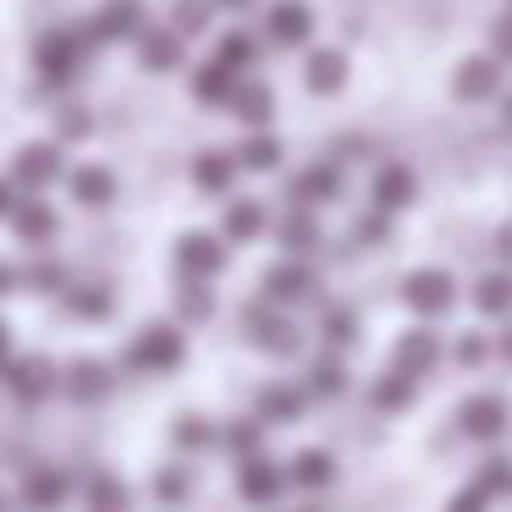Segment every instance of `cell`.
Returning <instances> with one entry per match:
<instances>
[{"instance_id":"obj_1","label":"cell","mask_w":512,"mask_h":512,"mask_svg":"<svg viewBox=\"0 0 512 512\" xmlns=\"http://www.w3.org/2000/svg\"><path fill=\"white\" fill-rule=\"evenodd\" d=\"M452 94L468 105H485V100H501L507 94V61L496 56V50H474V56H463L452 67Z\"/></svg>"},{"instance_id":"obj_2","label":"cell","mask_w":512,"mask_h":512,"mask_svg":"<svg viewBox=\"0 0 512 512\" xmlns=\"http://www.w3.org/2000/svg\"><path fill=\"white\" fill-rule=\"evenodd\" d=\"M182 358H188V342L177 325H144L138 342L127 347V369H138V375H171Z\"/></svg>"},{"instance_id":"obj_3","label":"cell","mask_w":512,"mask_h":512,"mask_svg":"<svg viewBox=\"0 0 512 512\" xmlns=\"http://www.w3.org/2000/svg\"><path fill=\"white\" fill-rule=\"evenodd\" d=\"M402 303H408L413 314H424V320H441V314H452V303H457L452 270H441V265L408 270V276H402Z\"/></svg>"},{"instance_id":"obj_4","label":"cell","mask_w":512,"mask_h":512,"mask_svg":"<svg viewBox=\"0 0 512 512\" xmlns=\"http://www.w3.org/2000/svg\"><path fill=\"white\" fill-rule=\"evenodd\" d=\"M243 325H248V342L265 347V353H276V358H292V353L303 347V331H298V325H292V320H287V314H281L270 298L248 303Z\"/></svg>"},{"instance_id":"obj_5","label":"cell","mask_w":512,"mask_h":512,"mask_svg":"<svg viewBox=\"0 0 512 512\" xmlns=\"http://www.w3.org/2000/svg\"><path fill=\"white\" fill-rule=\"evenodd\" d=\"M314 34H320V17H314L309 0H276L265 17V39L276 50H314Z\"/></svg>"},{"instance_id":"obj_6","label":"cell","mask_w":512,"mask_h":512,"mask_svg":"<svg viewBox=\"0 0 512 512\" xmlns=\"http://www.w3.org/2000/svg\"><path fill=\"white\" fill-rule=\"evenodd\" d=\"M292 204L298 210H325V204H336L347 193V171L336 166V160H314V166H303L298 177L287 182Z\"/></svg>"},{"instance_id":"obj_7","label":"cell","mask_w":512,"mask_h":512,"mask_svg":"<svg viewBox=\"0 0 512 512\" xmlns=\"http://www.w3.org/2000/svg\"><path fill=\"white\" fill-rule=\"evenodd\" d=\"M265 298L276 309H292V303H314L320 298V276H314L309 259H276L265 270Z\"/></svg>"},{"instance_id":"obj_8","label":"cell","mask_w":512,"mask_h":512,"mask_svg":"<svg viewBox=\"0 0 512 512\" xmlns=\"http://www.w3.org/2000/svg\"><path fill=\"white\" fill-rule=\"evenodd\" d=\"M347 78H353V56H347L342 45H314V50H303V89H309V94L331 100V94L347 89Z\"/></svg>"},{"instance_id":"obj_9","label":"cell","mask_w":512,"mask_h":512,"mask_svg":"<svg viewBox=\"0 0 512 512\" xmlns=\"http://www.w3.org/2000/svg\"><path fill=\"white\" fill-rule=\"evenodd\" d=\"M512 424V402L496 397V391H474V397L457 408V430L468 435V441H496V435H507Z\"/></svg>"},{"instance_id":"obj_10","label":"cell","mask_w":512,"mask_h":512,"mask_svg":"<svg viewBox=\"0 0 512 512\" xmlns=\"http://www.w3.org/2000/svg\"><path fill=\"white\" fill-rule=\"evenodd\" d=\"M177 270H182V281H215L226 270V243L210 232H188L177 243Z\"/></svg>"},{"instance_id":"obj_11","label":"cell","mask_w":512,"mask_h":512,"mask_svg":"<svg viewBox=\"0 0 512 512\" xmlns=\"http://www.w3.org/2000/svg\"><path fill=\"white\" fill-rule=\"evenodd\" d=\"M419 199V177H413V166H402V160H386V166L369 177V204L386 215L408 210V204Z\"/></svg>"},{"instance_id":"obj_12","label":"cell","mask_w":512,"mask_h":512,"mask_svg":"<svg viewBox=\"0 0 512 512\" xmlns=\"http://www.w3.org/2000/svg\"><path fill=\"white\" fill-rule=\"evenodd\" d=\"M281 485H287V474H281L270 457H248V463H237V496H243L248 507H276Z\"/></svg>"},{"instance_id":"obj_13","label":"cell","mask_w":512,"mask_h":512,"mask_svg":"<svg viewBox=\"0 0 512 512\" xmlns=\"http://www.w3.org/2000/svg\"><path fill=\"white\" fill-rule=\"evenodd\" d=\"M435 364H441V336H435L430 325H413L397 342V353H391V369H402V375H413V380H424Z\"/></svg>"},{"instance_id":"obj_14","label":"cell","mask_w":512,"mask_h":512,"mask_svg":"<svg viewBox=\"0 0 512 512\" xmlns=\"http://www.w3.org/2000/svg\"><path fill=\"white\" fill-rule=\"evenodd\" d=\"M232 116L248 127V133H270V122H276V89H270V83H259V78L237 83Z\"/></svg>"},{"instance_id":"obj_15","label":"cell","mask_w":512,"mask_h":512,"mask_svg":"<svg viewBox=\"0 0 512 512\" xmlns=\"http://www.w3.org/2000/svg\"><path fill=\"white\" fill-rule=\"evenodd\" d=\"M0 380H6L23 402H39L56 386V369H50V358H12V364L0 369Z\"/></svg>"},{"instance_id":"obj_16","label":"cell","mask_w":512,"mask_h":512,"mask_svg":"<svg viewBox=\"0 0 512 512\" xmlns=\"http://www.w3.org/2000/svg\"><path fill=\"white\" fill-rule=\"evenodd\" d=\"M67 490H72L67 474H56V468H34V474L23 479V512H61L67 507Z\"/></svg>"},{"instance_id":"obj_17","label":"cell","mask_w":512,"mask_h":512,"mask_svg":"<svg viewBox=\"0 0 512 512\" xmlns=\"http://www.w3.org/2000/svg\"><path fill=\"white\" fill-rule=\"evenodd\" d=\"M138 28H144V6L138 0H105L100 12H94L89 34L94 39H133Z\"/></svg>"},{"instance_id":"obj_18","label":"cell","mask_w":512,"mask_h":512,"mask_svg":"<svg viewBox=\"0 0 512 512\" xmlns=\"http://www.w3.org/2000/svg\"><path fill=\"white\" fill-rule=\"evenodd\" d=\"M303 408H309V391L303 386H265L259 391V424H298Z\"/></svg>"},{"instance_id":"obj_19","label":"cell","mask_w":512,"mask_h":512,"mask_svg":"<svg viewBox=\"0 0 512 512\" xmlns=\"http://www.w3.org/2000/svg\"><path fill=\"white\" fill-rule=\"evenodd\" d=\"M276 243L287 248V259H309L314 248L325 243V232H320V221H314V210H292L287 221L276 226Z\"/></svg>"},{"instance_id":"obj_20","label":"cell","mask_w":512,"mask_h":512,"mask_svg":"<svg viewBox=\"0 0 512 512\" xmlns=\"http://www.w3.org/2000/svg\"><path fill=\"white\" fill-rule=\"evenodd\" d=\"M12 177L23 182V188H45V182H56V177H61V155H56V144H28V149H17Z\"/></svg>"},{"instance_id":"obj_21","label":"cell","mask_w":512,"mask_h":512,"mask_svg":"<svg viewBox=\"0 0 512 512\" xmlns=\"http://www.w3.org/2000/svg\"><path fill=\"white\" fill-rule=\"evenodd\" d=\"M474 309L485 320H512V270H485L474 281Z\"/></svg>"},{"instance_id":"obj_22","label":"cell","mask_w":512,"mask_h":512,"mask_svg":"<svg viewBox=\"0 0 512 512\" xmlns=\"http://www.w3.org/2000/svg\"><path fill=\"white\" fill-rule=\"evenodd\" d=\"M237 83H243V78H237L232 67L210 61V67H199V72H193V100H199V105H221V111H232Z\"/></svg>"},{"instance_id":"obj_23","label":"cell","mask_w":512,"mask_h":512,"mask_svg":"<svg viewBox=\"0 0 512 512\" xmlns=\"http://www.w3.org/2000/svg\"><path fill=\"white\" fill-rule=\"evenodd\" d=\"M237 155H221V149H210V155H199L193 160V188L199 193H215V199H221V193H232V182H237Z\"/></svg>"},{"instance_id":"obj_24","label":"cell","mask_w":512,"mask_h":512,"mask_svg":"<svg viewBox=\"0 0 512 512\" xmlns=\"http://www.w3.org/2000/svg\"><path fill=\"white\" fill-rule=\"evenodd\" d=\"M287 479H292L298 490H325V485L336 479V457L325 452V446H303V452L292 457Z\"/></svg>"},{"instance_id":"obj_25","label":"cell","mask_w":512,"mask_h":512,"mask_svg":"<svg viewBox=\"0 0 512 512\" xmlns=\"http://www.w3.org/2000/svg\"><path fill=\"white\" fill-rule=\"evenodd\" d=\"M67 391H72V402H105L111 397V369L100 358H78L67 369Z\"/></svg>"},{"instance_id":"obj_26","label":"cell","mask_w":512,"mask_h":512,"mask_svg":"<svg viewBox=\"0 0 512 512\" xmlns=\"http://www.w3.org/2000/svg\"><path fill=\"white\" fill-rule=\"evenodd\" d=\"M259 232H265V204L259 199H232L226 204V221H221L226 243H254Z\"/></svg>"},{"instance_id":"obj_27","label":"cell","mask_w":512,"mask_h":512,"mask_svg":"<svg viewBox=\"0 0 512 512\" xmlns=\"http://www.w3.org/2000/svg\"><path fill=\"white\" fill-rule=\"evenodd\" d=\"M12 226H17V237H23L28 248H45L50 237H56V210L50 204H17V215H12Z\"/></svg>"},{"instance_id":"obj_28","label":"cell","mask_w":512,"mask_h":512,"mask_svg":"<svg viewBox=\"0 0 512 512\" xmlns=\"http://www.w3.org/2000/svg\"><path fill=\"white\" fill-rule=\"evenodd\" d=\"M419 397V380L413 375H402V369H386V375L369 386V402H375L380 413H397V408H408V402Z\"/></svg>"},{"instance_id":"obj_29","label":"cell","mask_w":512,"mask_h":512,"mask_svg":"<svg viewBox=\"0 0 512 512\" xmlns=\"http://www.w3.org/2000/svg\"><path fill=\"white\" fill-rule=\"evenodd\" d=\"M72 199L89 204V210H100V204L116 199V177L105 166H78L72 171Z\"/></svg>"},{"instance_id":"obj_30","label":"cell","mask_w":512,"mask_h":512,"mask_svg":"<svg viewBox=\"0 0 512 512\" xmlns=\"http://www.w3.org/2000/svg\"><path fill=\"white\" fill-rule=\"evenodd\" d=\"M353 342H358V314L342 309V303H336V309H325V314H320V347H325V353L342 358Z\"/></svg>"},{"instance_id":"obj_31","label":"cell","mask_w":512,"mask_h":512,"mask_svg":"<svg viewBox=\"0 0 512 512\" xmlns=\"http://www.w3.org/2000/svg\"><path fill=\"white\" fill-rule=\"evenodd\" d=\"M138 61H144L149 72H171V67H182V34H177V28L144 34V45H138Z\"/></svg>"},{"instance_id":"obj_32","label":"cell","mask_w":512,"mask_h":512,"mask_svg":"<svg viewBox=\"0 0 512 512\" xmlns=\"http://www.w3.org/2000/svg\"><path fill=\"white\" fill-rule=\"evenodd\" d=\"M303 391H309V397H342V391H347V364H342L336 353H320V358L309 364Z\"/></svg>"},{"instance_id":"obj_33","label":"cell","mask_w":512,"mask_h":512,"mask_svg":"<svg viewBox=\"0 0 512 512\" xmlns=\"http://www.w3.org/2000/svg\"><path fill=\"white\" fill-rule=\"evenodd\" d=\"M215 61H221V67H232L237 78H243V72H254V67H259L254 34H243V28H237V34H221V45H215Z\"/></svg>"},{"instance_id":"obj_34","label":"cell","mask_w":512,"mask_h":512,"mask_svg":"<svg viewBox=\"0 0 512 512\" xmlns=\"http://www.w3.org/2000/svg\"><path fill=\"white\" fill-rule=\"evenodd\" d=\"M237 166L243 171H276L281 166V138L276 133H248L237 149Z\"/></svg>"},{"instance_id":"obj_35","label":"cell","mask_w":512,"mask_h":512,"mask_svg":"<svg viewBox=\"0 0 512 512\" xmlns=\"http://www.w3.org/2000/svg\"><path fill=\"white\" fill-rule=\"evenodd\" d=\"M83 501H89V512H127L133 507V496H127V485L116 474H94L89 490H83Z\"/></svg>"},{"instance_id":"obj_36","label":"cell","mask_w":512,"mask_h":512,"mask_svg":"<svg viewBox=\"0 0 512 512\" xmlns=\"http://www.w3.org/2000/svg\"><path fill=\"white\" fill-rule=\"evenodd\" d=\"M259 441H265L259 419H237V424H226V435H221V446L237 457V463H248V457H265V452H259Z\"/></svg>"},{"instance_id":"obj_37","label":"cell","mask_w":512,"mask_h":512,"mask_svg":"<svg viewBox=\"0 0 512 512\" xmlns=\"http://www.w3.org/2000/svg\"><path fill=\"white\" fill-rule=\"evenodd\" d=\"M474 485L485 490L490 501H496V496H512V457H507V452L485 457V463H479V474H474Z\"/></svg>"},{"instance_id":"obj_38","label":"cell","mask_w":512,"mask_h":512,"mask_svg":"<svg viewBox=\"0 0 512 512\" xmlns=\"http://www.w3.org/2000/svg\"><path fill=\"white\" fill-rule=\"evenodd\" d=\"M171 441H177L182 452H210V446H215V430H210V419H204V413H182L177 430H171Z\"/></svg>"},{"instance_id":"obj_39","label":"cell","mask_w":512,"mask_h":512,"mask_svg":"<svg viewBox=\"0 0 512 512\" xmlns=\"http://www.w3.org/2000/svg\"><path fill=\"white\" fill-rule=\"evenodd\" d=\"M177 314H182V320H193V325L210 320V314H215V292L204 287V281H182V287H177Z\"/></svg>"},{"instance_id":"obj_40","label":"cell","mask_w":512,"mask_h":512,"mask_svg":"<svg viewBox=\"0 0 512 512\" xmlns=\"http://www.w3.org/2000/svg\"><path fill=\"white\" fill-rule=\"evenodd\" d=\"M353 243H358V248H380V243H391V215L369 204V210L353 221Z\"/></svg>"},{"instance_id":"obj_41","label":"cell","mask_w":512,"mask_h":512,"mask_svg":"<svg viewBox=\"0 0 512 512\" xmlns=\"http://www.w3.org/2000/svg\"><path fill=\"white\" fill-rule=\"evenodd\" d=\"M67 309L83 314V320H105V314H111V292H105V287H72L67 292Z\"/></svg>"},{"instance_id":"obj_42","label":"cell","mask_w":512,"mask_h":512,"mask_svg":"<svg viewBox=\"0 0 512 512\" xmlns=\"http://www.w3.org/2000/svg\"><path fill=\"white\" fill-rule=\"evenodd\" d=\"M155 496L166 501V507H182V501H188V468H160L155 474Z\"/></svg>"},{"instance_id":"obj_43","label":"cell","mask_w":512,"mask_h":512,"mask_svg":"<svg viewBox=\"0 0 512 512\" xmlns=\"http://www.w3.org/2000/svg\"><path fill=\"white\" fill-rule=\"evenodd\" d=\"M210 6H215V0H182L177 17H171V23H177V34H182V39H188V34H204V28H210Z\"/></svg>"},{"instance_id":"obj_44","label":"cell","mask_w":512,"mask_h":512,"mask_svg":"<svg viewBox=\"0 0 512 512\" xmlns=\"http://www.w3.org/2000/svg\"><path fill=\"white\" fill-rule=\"evenodd\" d=\"M490 353H496V342H485V336H479V331L457 336V347H452V358H457V364H468V369H479V364H485Z\"/></svg>"},{"instance_id":"obj_45","label":"cell","mask_w":512,"mask_h":512,"mask_svg":"<svg viewBox=\"0 0 512 512\" xmlns=\"http://www.w3.org/2000/svg\"><path fill=\"white\" fill-rule=\"evenodd\" d=\"M23 281H28V287H34V292H56V287H67V270H61L56 259H39V265L28 270Z\"/></svg>"},{"instance_id":"obj_46","label":"cell","mask_w":512,"mask_h":512,"mask_svg":"<svg viewBox=\"0 0 512 512\" xmlns=\"http://www.w3.org/2000/svg\"><path fill=\"white\" fill-rule=\"evenodd\" d=\"M446 512H490V496L479 485H463L452 501H446Z\"/></svg>"},{"instance_id":"obj_47","label":"cell","mask_w":512,"mask_h":512,"mask_svg":"<svg viewBox=\"0 0 512 512\" xmlns=\"http://www.w3.org/2000/svg\"><path fill=\"white\" fill-rule=\"evenodd\" d=\"M56 127H61V138H83L89 133V111H83V105H67V111L56 116Z\"/></svg>"},{"instance_id":"obj_48","label":"cell","mask_w":512,"mask_h":512,"mask_svg":"<svg viewBox=\"0 0 512 512\" xmlns=\"http://www.w3.org/2000/svg\"><path fill=\"white\" fill-rule=\"evenodd\" d=\"M496 259H501V265L512 270V221H507V226H501V232H496Z\"/></svg>"},{"instance_id":"obj_49","label":"cell","mask_w":512,"mask_h":512,"mask_svg":"<svg viewBox=\"0 0 512 512\" xmlns=\"http://www.w3.org/2000/svg\"><path fill=\"white\" fill-rule=\"evenodd\" d=\"M496 358H501V364H512V320L501 325V336H496Z\"/></svg>"},{"instance_id":"obj_50","label":"cell","mask_w":512,"mask_h":512,"mask_svg":"<svg viewBox=\"0 0 512 512\" xmlns=\"http://www.w3.org/2000/svg\"><path fill=\"white\" fill-rule=\"evenodd\" d=\"M17 287H23V276H17L12 265H0V298H6V292H17Z\"/></svg>"},{"instance_id":"obj_51","label":"cell","mask_w":512,"mask_h":512,"mask_svg":"<svg viewBox=\"0 0 512 512\" xmlns=\"http://www.w3.org/2000/svg\"><path fill=\"white\" fill-rule=\"evenodd\" d=\"M6 364H12V325L0 320V369H6Z\"/></svg>"},{"instance_id":"obj_52","label":"cell","mask_w":512,"mask_h":512,"mask_svg":"<svg viewBox=\"0 0 512 512\" xmlns=\"http://www.w3.org/2000/svg\"><path fill=\"white\" fill-rule=\"evenodd\" d=\"M0 215H17V193H12V182H0Z\"/></svg>"},{"instance_id":"obj_53","label":"cell","mask_w":512,"mask_h":512,"mask_svg":"<svg viewBox=\"0 0 512 512\" xmlns=\"http://www.w3.org/2000/svg\"><path fill=\"white\" fill-rule=\"evenodd\" d=\"M501 116H507V127H512V89L501 94Z\"/></svg>"},{"instance_id":"obj_54","label":"cell","mask_w":512,"mask_h":512,"mask_svg":"<svg viewBox=\"0 0 512 512\" xmlns=\"http://www.w3.org/2000/svg\"><path fill=\"white\" fill-rule=\"evenodd\" d=\"M215 6H232V12H243V6H254V0H215Z\"/></svg>"},{"instance_id":"obj_55","label":"cell","mask_w":512,"mask_h":512,"mask_svg":"<svg viewBox=\"0 0 512 512\" xmlns=\"http://www.w3.org/2000/svg\"><path fill=\"white\" fill-rule=\"evenodd\" d=\"M0 512H6V490H0Z\"/></svg>"},{"instance_id":"obj_56","label":"cell","mask_w":512,"mask_h":512,"mask_svg":"<svg viewBox=\"0 0 512 512\" xmlns=\"http://www.w3.org/2000/svg\"><path fill=\"white\" fill-rule=\"evenodd\" d=\"M507 17H512V6H507Z\"/></svg>"}]
</instances>
